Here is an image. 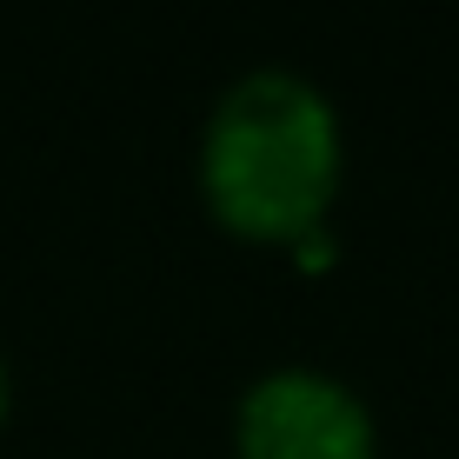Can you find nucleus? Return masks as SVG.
Returning a JSON list of instances; mask_svg holds the SVG:
<instances>
[{
  "mask_svg": "<svg viewBox=\"0 0 459 459\" xmlns=\"http://www.w3.org/2000/svg\"><path fill=\"white\" fill-rule=\"evenodd\" d=\"M200 200L247 247H307L346 180L340 107L299 67H247L200 120Z\"/></svg>",
  "mask_w": 459,
  "mask_h": 459,
  "instance_id": "1",
  "label": "nucleus"
},
{
  "mask_svg": "<svg viewBox=\"0 0 459 459\" xmlns=\"http://www.w3.org/2000/svg\"><path fill=\"white\" fill-rule=\"evenodd\" d=\"M233 459H379V420L326 367H273L233 400Z\"/></svg>",
  "mask_w": 459,
  "mask_h": 459,
  "instance_id": "2",
  "label": "nucleus"
},
{
  "mask_svg": "<svg viewBox=\"0 0 459 459\" xmlns=\"http://www.w3.org/2000/svg\"><path fill=\"white\" fill-rule=\"evenodd\" d=\"M7 413H13V379H7V359H0V426H7Z\"/></svg>",
  "mask_w": 459,
  "mask_h": 459,
  "instance_id": "3",
  "label": "nucleus"
}]
</instances>
